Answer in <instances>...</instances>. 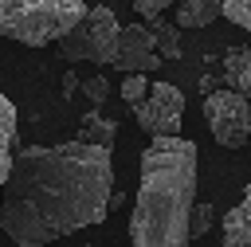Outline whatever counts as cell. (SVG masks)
I'll use <instances>...</instances> for the list:
<instances>
[{
	"label": "cell",
	"instance_id": "obj_14",
	"mask_svg": "<svg viewBox=\"0 0 251 247\" xmlns=\"http://www.w3.org/2000/svg\"><path fill=\"white\" fill-rule=\"evenodd\" d=\"M122 98H126L129 106H141V102L149 98V78H145V74H126V78H122Z\"/></svg>",
	"mask_w": 251,
	"mask_h": 247
},
{
	"label": "cell",
	"instance_id": "obj_15",
	"mask_svg": "<svg viewBox=\"0 0 251 247\" xmlns=\"http://www.w3.org/2000/svg\"><path fill=\"white\" fill-rule=\"evenodd\" d=\"M82 94L90 98V106L102 110V102L110 98V78H106V74H90V78H82Z\"/></svg>",
	"mask_w": 251,
	"mask_h": 247
},
{
	"label": "cell",
	"instance_id": "obj_12",
	"mask_svg": "<svg viewBox=\"0 0 251 247\" xmlns=\"http://www.w3.org/2000/svg\"><path fill=\"white\" fill-rule=\"evenodd\" d=\"M224 16V0H176V24L180 27H208Z\"/></svg>",
	"mask_w": 251,
	"mask_h": 247
},
{
	"label": "cell",
	"instance_id": "obj_6",
	"mask_svg": "<svg viewBox=\"0 0 251 247\" xmlns=\"http://www.w3.org/2000/svg\"><path fill=\"white\" fill-rule=\"evenodd\" d=\"M133 114H137V125L149 137H176L180 114H184V94L173 82H153L149 86V98L141 106H133Z\"/></svg>",
	"mask_w": 251,
	"mask_h": 247
},
{
	"label": "cell",
	"instance_id": "obj_1",
	"mask_svg": "<svg viewBox=\"0 0 251 247\" xmlns=\"http://www.w3.org/2000/svg\"><path fill=\"white\" fill-rule=\"evenodd\" d=\"M110 196V149L78 137L63 145H20L0 192V227L20 247H43L102 223Z\"/></svg>",
	"mask_w": 251,
	"mask_h": 247
},
{
	"label": "cell",
	"instance_id": "obj_9",
	"mask_svg": "<svg viewBox=\"0 0 251 247\" xmlns=\"http://www.w3.org/2000/svg\"><path fill=\"white\" fill-rule=\"evenodd\" d=\"M114 137H118V122L106 118L98 106H90V110L78 118V141H86V145H102V149H114Z\"/></svg>",
	"mask_w": 251,
	"mask_h": 247
},
{
	"label": "cell",
	"instance_id": "obj_11",
	"mask_svg": "<svg viewBox=\"0 0 251 247\" xmlns=\"http://www.w3.org/2000/svg\"><path fill=\"white\" fill-rule=\"evenodd\" d=\"M224 82L251 98V47H227L224 51Z\"/></svg>",
	"mask_w": 251,
	"mask_h": 247
},
{
	"label": "cell",
	"instance_id": "obj_4",
	"mask_svg": "<svg viewBox=\"0 0 251 247\" xmlns=\"http://www.w3.org/2000/svg\"><path fill=\"white\" fill-rule=\"evenodd\" d=\"M118 43H122L118 16L110 8H90L55 47H59L63 63H102V67H114Z\"/></svg>",
	"mask_w": 251,
	"mask_h": 247
},
{
	"label": "cell",
	"instance_id": "obj_19",
	"mask_svg": "<svg viewBox=\"0 0 251 247\" xmlns=\"http://www.w3.org/2000/svg\"><path fill=\"white\" fill-rule=\"evenodd\" d=\"M75 90H82V78L67 71V74H63V98H75Z\"/></svg>",
	"mask_w": 251,
	"mask_h": 247
},
{
	"label": "cell",
	"instance_id": "obj_3",
	"mask_svg": "<svg viewBox=\"0 0 251 247\" xmlns=\"http://www.w3.org/2000/svg\"><path fill=\"white\" fill-rule=\"evenodd\" d=\"M90 8L82 0H0V35L24 47L59 43Z\"/></svg>",
	"mask_w": 251,
	"mask_h": 247
},
{
	"label": "cell",
	"instance_id": "obj_21",
	"mask_svg": "<svg viewBox=\"0 0 251 247\" xmlns=\"http://www.w3.org/2000/svg\"><path fill=\"white\" fill-rule=\"evenodd\" d=\"M114 208H126V196H122V192H114V196H110V212H114Z\"/></svg>",
	"mask_w": 251,
	"mask_h": 247
},
{
	"label": "cell",
	"instance_id": "obj_2",
	"mask_svg": "<svg viewBox=\"0 0 251 247\" xmlns=\"http://www.w3.org/2000/svg\"><path fill=\"white\" fill-rule=\"evenodd\" d=\"M196 145L153 137L141 153V184L129 216V247H188L196 212Z\"/></svg>",
	"mask_w": 251,
	"mask_h": 247
},
{
	"label": "cell",
	"instance_id": "obj_7",
	"mask_svg": "<svg viewBox=\"0 0 251 247\" xmlns=\"http://www.w3.org/2000/svg\"><path fill=\"white\" fill-rule=\"evenodd\" d=\"M114 67L122 74H149L161 67V51L153 43L149 24H126L122 27V43H118V59Z\"/></svg>",
	"mask_w": 251,
	"mask_h": 247
},
{
	"label": "cell",
	"instance_id": "obj_20",
	"mask_svg": "<svg viewBox=\"0 0 251 247\" xmlns=\"http://www.w3.org/2000/svg\"><path fill=\"white\" fill-rule=\"evenodd\" d=\"M216 90H220V78H216V74H200V94L208 98V94H216Z\"/></svg>",
	"mask_w": 251,
	"mask_h": 247
},
{
	"label": "cell",
	"instance_id": "obj_17",
	"mask_svg": "<svg viewBox=\"0 0 251 247\" xmlns=\"http://www.w3.org/2000/svg\"><path fill=\"white\" fill-rule=\"evenodd\" d=\"M212 223H216V208H212V204H196V212H192V239L208 235Z\"/></svg>",
	"mask_w": 251,
	"mask_h": 247
},
{
	"label": "cell",
	"instance_id": "obj_13",
	"mask_svg": "<svg viewBox=\"0 0 251 247\" xmlns=\"http://www.w3.org/2000/svg\"><path fill=\"white\" fill-rule=\"evenodd\" d=\"M149 31H153V43H157L161 59H180V24H169V20L153 16Z\"/></svg>",
	"mask_w": 251,
	"mask_h": 247
},
{
	"label": "cell",
	"instance_id": "obj_16",
	"mask_svg": "<svg viewBox=\"0 0 251 247\" xmlns=\"http://www.w3.org/2000/svg\"><path fill=\"white\" fill-rule=\"evenodd\" d=\"M224 16L243 31H251V0H224Z\"/></svg>",
	"mask_w": 251,
	"mask_h": 247
},
{
	"label": "cell",
	"instance_id": "obj_10",
	"mask_svg": "<svg viewBox=\"0 0 251 247\" xmlns=\"http://www.w3.org/2000/svg\"><path fill=\"white\" fill-rule=\"evenodd\" d=\"M224 247H251V188L224 216Z\"/></svg>",
	"mask_w": 251,
	"mask_h": 247
},
{
	"label": "cell",
	"instance_id": "obj_8",
	"mask_svg": "<svg viewBox=\"0 0 251 247\" xmlns=\"http://www.w3.org/2000/svg\"><path fill=\"white\" fill-rule=\"evenodd\" d=\"M16 149H20V125H16V106L8 102V94H0V192H4V184H8V173H12Z\"/></svg>",
	"mask_w": 251,
	"mask_h": 247
},
{
	"label": "cell",
	"instance_id": "obj_5",
	"mask_svg": "<svg viewBox=\"0 0 251 247\" xmlns=\"http://www.w3.org/2000/svg\"><path fill=\"white\" fill-rule=\"evenodd\" d=\"M204 122L224 149H239L251 141V98L239 90H216L204 98Z\"/></svg>",
	"mask_w": 251,
	"mask_h": 247
},
{
	"label": "cell",
	"instance_id": "obj_18",
	"mask_svg": "<svg viewBox=\"0 0 251 247\" xmlns=\"http://www.w3.org/2000/svg\"><path fill=\"white\" fill-rule=\"evenodd\" d=\"M173 4H176V0H133V8H137V12L145 16V20L161 16V12H165V8H173Z\"/></svg>",
	"mask_w": 251,
	"mask_h": 247
}]
</instances>
